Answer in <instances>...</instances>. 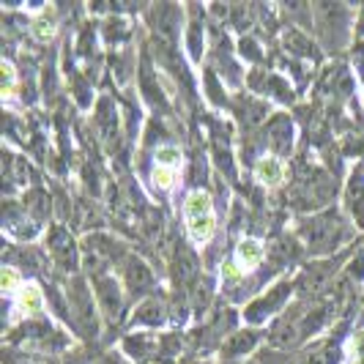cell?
I'll list each match as a JSON object with an SVG mask.
<instances>
[{
	"label": "cell",
	"instance_id": "5",
	"mask_svg": "<svg viewBox=\"0 0 364 364\" xmlns=\"http://www.w3.org/2000/svg\"><path fill=\"white\" fill-rule=\"evenodd\" d=\"M178 162H181L178 148H159V151H156V164H159V167H176Z\"/></svg>",
	"mask_w": 364,
	"mask_h": 364
},
{
	"label": "cell",
	"instance_id": "2",
	"mask_svg": "<svg viewBox=\"0 0 364 364\" xmlns=\"http://www.w3.org/2000/svg\"><path fill=\"white\" fill-rule=\"evenodd\" d=\"M260 257H263L260 241H255V238H244V241L238 244V260H241L244 266H257Z\"/></svg>",
	"mask_w": 364,
	"mask_h": 364
},
{
	"label": "cell",
	"instance_id": "3",
	"mask_svg": "<svg viewBox=\"0 0 364 364\" xmlns=\"http://www.w3.org/2000/svg\"><path fill=\"white\" fill-rule=\"evenodd\" d=\"M257 178L263 183H277L279 178H282V164H279V159H274V156H266L263 162L257 164Z\"/></svg>",
	"mask_w": 364,
	"mask_h": 364
},
{
	"label": "cell",
	"instance_id": "6",
	"mask_svg": "<svg viewBox=\"0 0 364 364\" xmlns=\"http://www.w3.org/2000/svg\"><path fill=\"white\" fill-rule=\"evenodd\" d=\"M154 183L159 186V189H170L173 183H176V176H173V167H154Z\"/></svg>",
	"mask_w": 364,
	"mask_h": 364
},
{
	"label": "cell",
	"instance_id": "1",
	"mask_svg": "<svg viewBox=\"0 0 364 364\" xmlns=\"http://www.w3.org/2000/svg\"><path fill=\"white\" fill-rule=\"evenodd\" d=\"M183 214H186V228H189V236H192L195 244H205L208 238L214 236L217 222H214L211 200H208L205 192H192L183 200Z\"/></svg>",
	"mask_w": 364,
	"mask_h": 364
},
{
	"label": "cell",
	"instance_id": "7",
	"mask_svg": "<svg viewBox=\"0 0 364 364\" xmlns=\"http://www.w3.org/2000/svg\"><path fill=\"white\" fill-rule=\"evenodd\" d=\"M0 282H3V291H14L19 282V274L11 269V266H3V272H0Z\"/></svg>",
	"mask_w": 364,
	"mask_h": 364
},
{
	"label": "cell",
	"instance_id": "4",
	"mask_svg": "<svg viewBox=\"0 0 364 364\" xmlns=\"http://www.w3.org/2000/svg\"><path fill=\"white\" fill-rule=\"evenodd\" d=\"M19 304L28 312H36V310H41V304H44V296H41V291H38L36 285H25L22 293H19Z\"/></svg>",
	"mask_w": 364,
	"mask_h": 364
}]
</instances>
